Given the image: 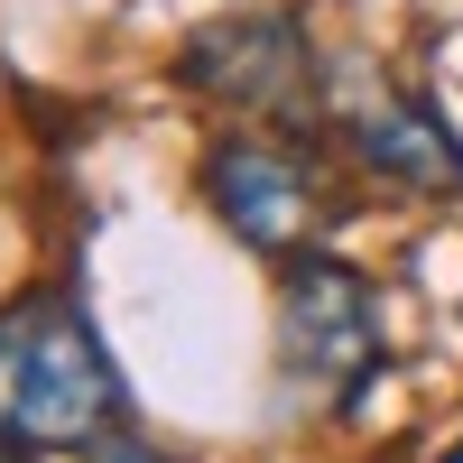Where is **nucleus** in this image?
<instances>
[{
    "label": "nucleus",
    "instance_id": "obj_2",
    "mask_svg": "<svg viewBox=\"0 0 463 463\" xmlns=\"http://www.w3.org/2000/svg\"><path fill=\"white\" fill-rule=\"evenodd\" d=\"M380 353H390V334H380V288L362 269L343 260H288V288H279V371H288V399L306 408H353L371 390Z\"/></svg>",
    "mask_w": 463,
    "mask_h": 463
},
{
    "label": "nucleus",
    "instance_id": "obj_5",
    "mask_svg": "<svg viewBox=\"0 0 463 463\" xmlns=\"http://www.w3.org/2000/svg\"><path fill=\"white\" fill-rule=\"evenodd\" d=\"M343 139H353V158L380 167L390 185H427V195H463V139L436 121L417 93H353L343 102Z\"/></svg>",
    "mask_w": 463,
    "mask_h": 463
},
{
    "label": "nucleus",
    "instance_id": "obj_3",
    "mask_svg": "<svg viewBox=\"0 0 463 463\" xmlns=\"http://www.w3.org/2000/svg\"><path fill=\"white\" fill-rule=\"evenodd\" d=\"M185 84L232 102L250 130H279V139H306L325 121V93H316V47L288 10H250V19H213L195 47H185Z\"/></svg>",
    "mask_w": 463,
    "mask_h": 463
},
{
    "label": "nucleus",
    "instance_id": "obj_4",
    "mask_svg": "<svg viewBox=\"0 0 463 463\" xmlns=\"http://www.w3.org/2000/svg\"><path fill=\"white\" fill-rule=\"evenodd\" d=\"M204 195L232 222V241H250L269 260H288L297 241H316V232L334 222V195H325L316 158H306V139H279V130L222 139L204 158Z\"/></svg>",
    "mask_w": 463,
    "mask_h": 463
},
{
    "label": "nucleus",
    "instance_id": "obj_7",
    "mask_svg": "<svg viewBox=\"0 0 463 463\" xmlns=\"http://www.w3.org/2000/svg\"><path fill=\"white\" fill-rule=\"evenodd\" d=\"M445 463H463V436H454V454H445Z\"/></svg>",
    "mask_w": 463,
    "mask_h": 463
},
{
    "label": "nucleus",
    "instance_id": "obj_1",
    "mask_svg": "<svg viewBox=\"0 0 463 463\" xmlns=\"http://www.w3.org/2000/svg\"><path fill=\"white\" fill-rule=\"evenodd\" d=\"M121 408V371L65 297H28L0 316V445H102Z\"/></svg>",
    "mask_w": 463,
    "mask_h": 463
},
{
    "label": "nucleus",
    "instance_id": "obj_8",
    "mask_svg": "<svg viewBox=\"0 0 463 463\" xmlns=\"http://www.w3.org/2000/svg\"><path fill=\"white\" fill-rule=\"evenodd\" d=\"M0 463H19V454H10V445H0Z\"/></svg>",
    "mask_w": 463,
    "mask_h": 463
},
{
    "label": "nucleus",
    "instance_id": "obj_6",
    "mask_svg": "<svg viewBox=\"0 0 463 463\" xmlns=\"http://www.w3.org/2000/svg\"><path fill=\"white\" fill-rule=\"evenodd\" d=\"M102 463H167V454H148V445H102Z\"/></svg>",
    "mask_w": 463,
    "mask_h": 463
}]
</instances>
